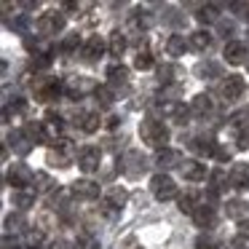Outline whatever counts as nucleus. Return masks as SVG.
Instances as JSON below:
<instances>
[{
	"label": "nucleus",
	"instance_id": "obj_1",
	"mask_svg": "<svg viewBox=\"0 0 249 249\" xmlns=\"http://www.w3.org/2000/svg\"><path fill=\"white\" fill-rule=\"evenodd\" d=\"M140 137L145 145L156 147V150H166L169 142V129L158 118H142L140 121Z\"/></svg>",
	"mask_w": 249,
	"mask_h": 249
},
{
	"label": "nucleus",
	"instance_id": "obj_2",
	"mask_svg": "<svg viewBox=\"0 0 249 249\" xmlns=\"http://www.w3.org/2000/svg\"><path fill=\"white\" fill-rule=\"evenodd\" d=\"M33 94L38 102H54V99H59L65 94V81L62 78H40L35 83Z\"/></svg>",
	"mask_w": 249,
	"mask_h": 249
},
{
	"label": "nucleus",
	"instance_id": "obj_3",
	"mask_svg": "<svg viewBox=\"0 0 249 249\" xmlns=\"http://www.w3.org/2000/svg\"><path fill=\"white\" fill-rule=\"evenodd\" d=\"M6 182L11 185L14 190H27L30 185L35 182V172L24 163H11L8 166V174H6Z\"/></svg>",
	"mask_w": 249,
	"mask_h": 249
},
{
	"label": "nucleus",
	"instance_id": "obj_4",
	"mask_svg": "<svg viewBox=\"0 0 249 249\" xmlns=\"http://www.w3.org/2000/svg\"><path fill=\"white\" fill-rule=\"evenodd\" d=\"M121 169H124V174L126 177H131V179H137V177H142L145 174V169H147V158L142 156L140 150H126L124 153V158H121Z\"/></svg>",
	"mask_w": 249,
	"mask_h": 249
},
{
	"label": "nucleus",
	"instance_id": "obj_5",
	"mask_svg": "<svg viewBox=\"0 0 249 249\" xmlns=\"http://www.w3.org/2000/svg\"><path fill=\"white\" fill-rule=\"evenodd\" d=\"M89 91H97V83L91 81V78H86V75H72V78H65V94L70 99H81V97H86Z\"/></svg>",
	"mask_w": 249,
	"mask_h": 249
},
{
	"label": "nucleus",
	"instance_id": "obj_6",
	"mask_svg": "<svg viewBox=\"0 0 249 249\" xmlns=\"http://www.w3.org/2000/svg\"><path fill=\"white\" fill-rule=\"evenodd\" d=\"M65 24H67V19H65V14H43V17L38 19V33H40V38H51V35H59L62 30H65Z\"/></svg>",
	"mask_w": 249,
	"mask_h": 249
},
{
	"label": "nucleus",
	"instance_id": "obj_7",
	"mask_svg": "<svg viewBox=\"0 0 249 249\" xmlns=\"http://www.w3.org/2000/svg\"><path fill=\"white\" fill-rule=\"evenodd\" d=\"M150 190L158 201L177 198V185H174V179L169 177V174H156V177L150 179Z\"/></svg>",
	"mask_w": 249,
	"mask_h": 249
},
{
	"label": "nucleus",
	"instance_id": "obj_8",
	"mask_svg": "<svg viewBox=\"0 0 249 249\" xmlns=\"http://www.w3.org/2000/svg\"><path fill=\"white\" fill-rule=\"evenodd\" d=\"M150 107L156 110L158 115H163V118H172V121H177V124H185V121H188V115H190V110L185 107V105L174 102V99H169V102H153Z\"/></svg>",
	"mask_w": 249,
	"mask_h": 249
},
{
	"label": "nucleus",
	"instance_id": "obj_9",
	"mask_svg": "<svg viewBox=\"0 0 249 249\" xmlns=\"http://www.w3.org/2000/svg\"><path fill=\"white\" fill-rule=\"evenodd\" d=\"M244 91H247V83H244L241 75H228L225 81H222V86H220V97L225 99V102H236V99H241Z\"/></svg>",
	"mask_w": 249,
	"mask_h": 249
},
{
	"label": "nucleus",
	"instance_id": "obj_10",
	"mask_svg": "<svg viewBox=\"0 0 249 249\" xmlns=\"http://www.w3.org/2000/svg\"><path fill=\"white\" fill-rule=\"evenodd\" d=\"M78 166L86 174L97 172V169L102 166V150H99V147H83V150L78 153Z\"/></svg>",
	"mask_w": 249,
	"mask_h": 249
},
{
	"label": "nucleus",
	"instance_id": "obj_11",
	"mask_svg": "<svg viewBox=\"0 0 249 249\" xmlns=\"http://www.w3.org/2000/svg\"><path fill=\"white\" fill-rule=\"evenodd\" d=\"M6 142L14 147V153H19V156H30V153H33V147H35V142L27 137V131H24V129L8 131Z\"/></svg>",
	"mask_w": 249,
	"mask_h": 249
},
{
	"label": "nucleus",
	"instance_id": "obj_12",
	"mask_svg": "<svg viewBox=\"0 0 249 249\" xmlns=\"http://www.w3.org/2000/svg\"><path fill=\"white\" fill-rule=\"evenodd\" d=\"M217 107L214 97L212 94H196L193 99H190V113L198 115V118H206V115H212Z\"/></svg>",
	"mask_w": 249,
	"mask_h": 249
},
{
	"label": "nucleus",
	"instance_id": "obj_13",
	"mask_svg": "<svg viewBox=\"0 0 249 249\" xmlns=\"http://www.w3.org/2000/svg\"><path fill=\"white\" fill-rule=\"evenodd\" d=\"M222 56H225V62L228 65H247V56H249V51H247V46L244 43H238V40H228L225 43V51H222Z\"/></svg>",
	"mask_w": 249,
	"mask_h": 249
},
{
	"label": "nucleus",
	"instance_id": "obj_14",
	"mask_svg": "<svg viewBox=\"0 0 249 249\" xmlns=\"http://www.w3.org/2000/svg\"><path fill=\"white\" fill-rule=\"evenodd\" d=\"M102 54H105V40L99 38V35H89V38L83 40V46H81V56L86 62H94Z\"/></svg>",
	"mask_w": 249,
	"mask_h": 249
},
{
	"label": "nucleus",
	"instance_id": "obj_15",
	"mask_svg": "<svg viewBox=\"0 0 249 249\" xmlns=\"http://www.w3.org/2000/svg\"><path fill=\"white\" fill-rule=\"evenodd\" d=\"M179 172H182V177L188 179V182H201V179H206V166L201 161H196V158H185Z\"/></svg>",
	"mask_w": 249,
	"mask_h": 249
},
{
	"label": "nucleus",
	"instance_id": "obj_16",
	"mask_svg": "<svg viewBox=\"0 0 249 249\" xmlns=\"http://www.w3.org/2000/svg\"><path fill=\"white\" fill-rule=\"evenodd\" d=\"M72 196L83 198V201H94L99 196V185L91 182V179H75L72 182Z\"/></svg>",
	"mask_w": 249,
	"mask_h": 249
},
{
	"label": "nucleus",
	"instance_id": "obj_17",
	"mask_svg": "<svg viewBox=\"0 0 249 249\" xmlns=\"http://www.w3.org/2000/svg\"><path fill=\"white\" fill-rule=\"evenodd\" d=\"M217 147H220V145H217L212 137H193V140H190V150L198 153V156H206V158L214 156Z\"/></svg>",
	"mask_w": 249,
	"mask_h": 249
},
{
	"label": "nucleus",
	"instance_id": "obj_18",
	"mask_svg": "<svg viewBox=\"0 0 249 249\" xmlns=\"http://www.w3.org/2000/svg\"><path fill=\"white\" fill-rule=\"evenodd\" d=\"M225 188H231V174H228L225 169H214V172L209 174V193L217 196Z\"/></svg>",
	"mask_w": 249,
	"mask_h": 249
},
{
	"label": "nucleus",
	"instance_id": "obj_19",
	"mask_svg": "<svg viewBox=\"0 0 249 249\" xmlns=\"http://www.w3.org/2000/svg\"><path fill=\"white\" fill-rule=\"evenodd\" d=\"M156 163L161 169H174V166H182V156H179V150H172V147H166V150H158L156 156Z\"/></svg>",
	"mask_w": 249,
	"mask_h": 249
},
{
	"label": "nucleus",
	"instance_id": "obj_20",
	"mask_svg": "<svg viewBox=\"0 0 249 249\" xmlns=\"http://www.w3.org/2000/svg\"><path fill=\"white\" fill-rule=\"evenodd\" d=\"M231 188H236V190L249 188V166L247 163H236L231 169Z\"/></svg>",
	"mask_w": 249,
	"mask_h": 249
},
{
	"label": "nucleus",
	"instance_id": "obj_21",
	"mask_svg": "<svg viewBox=\"0 0 249 249\" xmlns=\"http://www.w3.org/2000/svg\"><path fill=\"white\" fill-rule=\"evenodd\" d=\"M107 78H110V86L113 89H126L129 86V67H124V65H113L107 70Z\"/></svg>",
	"mask_w": 249,
	"mask_h": 249
},
{
	"label": "nucleus",
	"instance_id": "obj_22",
	"mask_svg": "<svg viewBox=\"0 0 249 249\" xmlns=\"http://www.w3.org/2000/svg\"><path fill=\"white\" fill-rule=\"evenodd\" d=\"M188 49H190V43L185 40V35H169L166 38V54L169 56H185Z\"/></svg>",
	"mask_w": 249,
	"mask_h": 249
},
{
	"label": "nucleus",
	"instance_id": "obj_23",
	"mask_svg": "<svg viewBox=\"0 0 249 249\" xmlns=\"http://www.w3.org/2000/svg\"><path fill=\"white\" fill-rule=\"evenodd\" d=\"M33 185H35V193H49V196H54L56 190H59V188H56V179H51L46 172H35V182H33Z\"/></svg>",
	"mask_w": 249,
	"mask_h": 249
},
{
	"label": "nucleus",
	"instance_id": "obj_24",
	"mask_svg": "<svg viewBox=\"0 0 249 249\" xmlns=\"http://www.w3.org/2000/svg\"><path fill=\"white\" fill-rule=\"evenodd\" d=\"M193 220H196V225H198V228H212V225H214V206L201 204L198 209H196Z\"/></svg>",
	"mask_w": 249,
	"mask_h": 249
},
{
	"label": "nucleus",
	"instance_id": "obj_25",
	"mask_svg": "<svg viewBox=\"0 0 249 249\" xmlns=\"http://www.w3.org/2000/svg\"><path fill=\"white\" fill-rule=\"evenodd\" d=\"M188 43L193 51H206L212 46V35L206 33V30H196V33L188 35Z\"/></svg>",
	"mask_w": 249,
	"mask_h": 249
},
{
	"label": "nucleus",
	"instance_id": "obj_26",
	"mask_svg": "<svg viewBox=\"0 0 249 249\" xmlns=\"http://www.w3.org/2000/svg\"><path fill=\"white\" fill-rule=\"evenodd\" d=\"M105 204H110V206H113V209H124V206H126V201H129V193H126V190L124 188H110L107 190V196H105Z\"/></svg>",
	"mask_w": 249,
	"mask_h": 249
},
{
	"label": "nucleus",
	"instance_id": "obj_27",
	"mask_svg": "<svg viewBox=\"0 0 249 249\" xmlns=\"http://www.w3.org/2000/svg\"><path fill=\"white\" fill-rule=\"evenodd\" d=\"M179 212H185V214H196V209L201 206V201H198V193L196 190H188V193H182L179 196Z\"/></svg>",
	"mask_w": 249,
	"mask_h": 249
},
{
	"label": "nucleus",
	"instance_id": "obj_28",
	"mask_svg": "<svg viewBox=\"0 0 249 249\" xmlns=\"http://www.w3.org/2000/svg\"><path fill=\"white\" fill-rule=\"evenodd\" d=\"M78 126H81L86 134H94V131L99 129V124H102V118H99L97 113H78V121H75Z\"/></svg>",
	"mask_w": 249,
	"mask_h": 249
},
{
	"label": "nucleus",
	"instance_id": "obj_29",
	"mask_svg": "<svg viewBox=\"0 0 249 249\" xmlns=\"http://www.w3.org/2000/svg\"><path fill=\"white\" fill-rule=\"evenodd\" d=\"M107 51L113 56H121L126 51V35L121 33V30H113L110 33V38H107Z\"/></svg>",
	"mask_w": 249,
	"mask_h": 249
},
{
	"label": "nucleus",
	"instance_id": "obj_30",
	"mask_svg": "<svg viewBox=\"0 0 249 249\" xmlns=\"http://www.w3.org/2000/svg\"><path fill=\"white\" fill-rule=\"evenodd\" d=\"M182 75H185V72L179 70L177 65H161V67H158V81H161L163 86H166V83H174V81H179Z\"/></svg>",
	"mask_w": 249,
	"mask_h": 249
},
{
	"label": "nucleus",
	"instance_id": "obj_31",
	"mask_svg": "<svg viewBox=\"0 0 249 249\" xmlns=\"http://www.w3.org/2000/svg\"><path fill=\"white\" fill-rule=\"evenodd\" d=\"M11 201L17 209H30V206H35V190H14Z\"/></svg>",
	"mask_w": 249,
	"mask_h": 249
},
{
	"label": "nucleus",
	"instance_id": "obj_32",
	"mask_svg": "<svg viewBox=\"0 0 249 249\" xmlns=\"http://www.w3.org/2000/svg\"><path fill=\"white\" fill-rule=\"evenodd\" d=\"M247 212H249V206L244 204V201H238V198L236 201H228V204H225V214L231 217V220H238V222L247 220V217H244Z\"/></svg>",
	"mask_w": 249,
	"mask_h": 249
},
{
	"label": "nucleus",
	"instance_id": "obj_33",
	"mask_svg": "<svg viewBox=\"0 0 249 249\" xmlns=\"http://www.w3.org/2000/svg\"><path fill=\"white\" fill-rule=\"evenodd\" d=\"M46 241V233L40 231V228H30L27 233H24V249H40Z\"/></svg>",
	"mask_w": 249,
	"mask_h": 249
},
{
	"label": "nucleus",
	"instance_id": "obj_34",
	"mask_svg": "<svg viewBox=\"0 0 249 249\" xmlns=\"http://www.w3.org/2000/svg\"><path fill=\"white\" fill-rule=\"evenodd\" d=\"M3 225H6V236H11V233H19V231H24V225H27V220H24V214H8L6 217V222H3ZM27 233V231H24Z\"/></svg>",
	"mask_w": 249,
	"mask_h": 249
},
{
	"label": "nucleus",
	"instance_id": "obj_35",
	"mask_svg": "<svg viewBox=\"0 0 249 249\" xmlns=\"http://www.w3.org/2000/svg\"><path fill=\"white\" fill-rule=\"evenodd\" d=\"M6 27L11 30V33H27L30 17H27V14H17L14 19H6Z\"/></svg>",
	"mask_w": 249,
	"mask_h": 249
},
{
	"label": "nucleus",
	"instance_id": "obj_36",
	"mask_svg": "<svg viewBox=\"0 0 249 249\" xmlns=\"http://www.w3.org/2000/svg\"><path fill=\"white\" fill-rule=\"evenodd\" d=\"M196 249H220V238L214 236V233H198V238H196Z\"/></svg>",
	"mask_w": 249,
	"mask_h": 249
},
{
	"label": "nucleus",
	"instance_id": "obj_37",
	"mask_svg": "<svg viewBox=\"0 0 249 249\" xmlns=\"http://www.w3.org/2000/svg\"><path fill=\"white\" fill-rule=\"evenodd\" d=\"M201 24H212V22H220L217 17V6H198V14H196Z\"/></svg>",
	"mask_w": 249,
	"mask_h": 249
},
{
	"label": "nucleus",
	"instance_id": "obj_38",
	"mask_svg": "<svg viewBox=\"0 0 249 249\" xmlns=\"http://www.w3.org/2000/svg\"><path fill=\"white\" fill-rule=\"evenodd\" d=\"M153 62H156V59H153V54H150L147 49H140V51H137V56H134V67H137V70H150Z\"/></svg>",
	"mask_w": 249,
	"mask_h": 249
},
{
	"label": "nucleus",
	"instance_id": "obj_39",
	"mask_svg": "<svg viewBox=\"0 0 249 249\" xmlns=\"http://www.w3.org/2000/svg\"><path fill=\"white\" fill-rule=\"evenodd\" d=\"M78 249H99V238L89 231L78 233Z\"/></svg>",
	"mask_w": 249,
	"mask_h": 249
},
{
	"label": "nucleus",
	"instance_id": "obj_40",
	"mask_svg": "<svg viewBox=\"0 0 249 249\" xmlns=\"http://www.w3.org/2000/svg\"><path fill=\"white\" fill-rule=\"evenodd\" d=\"M78 46H83V43H81V38H78V33H72V35H65V38H62L59 51H62V54H72Z\"/></svg>",
	"mask_w": 249,
	"mask_h": 249
},
{
	"label": "nucleus",
	"instance_id": "obj_41",
	"mask_svg": "<svg viewBox=\"0 0 249 249\" xmlns=\"http://www.w3.org/2000/svg\"><path fill=\"white\" fill-rule=\"evenodd\" d=\"M196 72H198L201 78H220V65H214V62H201V65L196 67Z\"/></svg>",
	"mask_w": 249,
	"mask_h": 249
},
{
	"label": "nucleus",
	"instance_id": "obj_42",
	"mask_svg": "<svg viewBox=\"0 0 249 249\" xmlns=\"http://www.w3.org/2000/svg\"><path fill=\"white\" fill-rule=\"evenodd\" d=\"M94 97H97V102L102 105V107H110L113 105V89L110 86H97V91H94Z\"/></svg>",
	"mask_w": 249,
	"mask_h": 249
},
{
	"label": "nucleus",
	"instance_id": "obj_43",
	"mask_svg": "<svg viewBox=\"0 0 249 249\" xmlns=\"http://www.w3.org/2000/svg\"><path fill=\"white\" fill-rule=\"evenodd\" d=\"M131 24H134V27H142V30H150L153 27V14L150 11H137L134 17H131Z\"/></svg>",
	"mask_w": 249,
	"mask_h": 249
},
{
	"label": "nucleus",
	"instance_id": "obj_44",
	"mask_svg": "<svg viewBox=\"0 0 249 249\" xmlns=\"http://www.w3.org/2000/svg\"><path fill=\"white\" fill-rule=\"evenodd\" d=\"M49 163H51V166L65 169V166H70V158H67L62 150H49Z\"/></svg>",
	"mask_w": 249,
	"mask_h": 249
},
{
	"label": "nucleus",
	"instance_id": "obj_45",
	"mask_svg": "<svg viewBox=\"0 0 249 249\" xmlns=\"http://www.w3.org/2000/svg\"><path fill=\"white\" fill-rule=\"evenodd\" d=\"M217 30H220L222 38H231V35L236 33V24H233L231 19H220V22H217Z\"/></svg>",
	"mask_w": 249,
	"mask_h": 249
},
{
	"label": "nucleus",
	"instance_id": "obj_46",
	"mask_svg": "<svg viewBox=\"0 0 249 249\" xmlns=\"http://www.w3.org/2000/svg\"><path fill=\"white\" fill-rule=\"evenodd\" d=\"M33 67H35V70H49V67H51V56H33Z\"/></svg>",
	"mask_w": 249,
	"mask_h": 249
},
{
	"label": "nucleus",
	"instance_id": "obj_47",
	"mask_svg": "<svg viewBox=\"0 0 249 249\" xmlns=\"http://www.w3.org/2000/svg\"><path fill=\"white\" fill-rule=\"evenodd\" d=\"M231 11H236L241 19H249V3H231Z\"/></svg>",
	"mask_w": 249,
	"mask_h": 249
},
{
	"label": "nucleus",
	"instance_id": "obj_48",
	"mask_svg": "<svg viewBox=\"0 0 249 249\" xmlns=\"http://www.w3.org/2000/svg\"><path fill=\"white\" fill-rule=\"evenodd\" d=\"M244 247H247V238H241V236H238V238H231V241L225 244V249H244Z\"/></svg>",
	"mask_w": 249,
	"mask_h": 249
},
{
	"label": "nucleus",
	"instance_id": "obj_49",
	"mask_svg": "<svg viewBox=\"0 0 249 249\" xmlns=\"http://www.w3.org/2000/svg\"><path fill=\"white\" fill-rule=\"evenodd\" d=\"M214 158H217V161H222V163H228V161H231V150H228V147H217Z\"/></svg>",
	"mask_w": 249,
	"mask_h": 249
},
{
	"label": "nucleus",
	"instance_id": "obj_50",
	"mask_svg": "<svg viewBox=\"0 0 249 249\" xmlns=\"http://www.w3.org/2000/svg\"><path fill=\"white\" fill-rule=\"evenodd\" d=\"M49 249H72V244L70 241H65V238H56V241H51V247Z\"/></svg>",
	"mask_w": 249,
	"mask_h": 249
},
{
	"label": "nucleus",
	"instance_id": "obj_51",
	"mask_svg": "<svg viewBox=\"0 0 249 249\" xmlns=\"http://www.w3.org/2000/svg\"><path fill=\"white\" fill-rule=\"evenodd\" d=\"M238 236H241V238H249V220H241V222H238Z\"/></svg>",
	"mask_w": 249,
	"mask_h": 249
},
{
	"label": "nucleus",
	"instance_id": "obj_52",
	"mask_svg": "<svg viewBox=\"0 0 249 249\" xmlns=\"http://www.w3.org/2000/svg\"><path fill=\"white\" fill-rule=\"evenodd\" d=\"M3 249H19V241H17V238L11 241V236H6V238H3Z\"/></svg>",
	"mask_w": 249,
	"mask_h": 249
},
{
	"label": "nucleus",
	"instance_id": "obj_53",
	"mask_svg": "<svg viewBox=\"0 0 249 249\" xmlns=\"http://www.w3.org/2000/svg\"><path fill=\"white\" fill-rule=\"evenodd\" d=\"M118 124H121V118H118V115H110V118H107V129H115Z\"/></svg>",
	"mask_w": 249,
	"mask_h": 249
},
{
	"label": "nucleus",
	"instance_id": "obj_54",
	"mask_svg": "<svg viewBox=\"0 0 249 249\" xmlns=\"http://www.w3.org/2000/svg\"><path fill=\"white\" fill-rule=\"evenodd\" d=\"M247 70H249V62H247Z\"/></svg>",
	"mask_w": 249,
	"mask_h": 249
},
{
	"label": "nucleus",
	"instance_id": "obj_55",
	"mask_svg": "<svg viewBox=\"0 0 249 249\" xmlns=\"http://www.w3.org/2000/svg\"><path fill=\"white\" fill-rule=\"evenodd\" d=\"M134 249H140V247H134Z\"/></svg>",
	"mask_w": 249,
	"mask_h": 249
}]
</instances>
